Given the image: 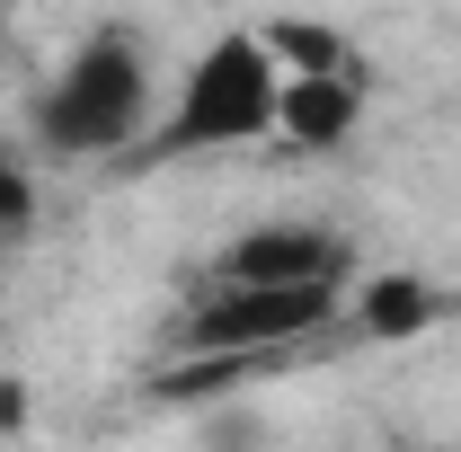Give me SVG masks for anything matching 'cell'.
I'll use <instances>...</instances> for the list:
<instances>
[{
    "label": "cell",
    "mask_w": 461,
    "mask_h": 452,
    "mask_svg": "<svg viewBox=\"0 0 461 452\" xmlns=\"http://www.w3.org/2000/svg\"><path fill=\"white\" fill-rule=\"evenodd\" d=\"M151 124V62L133 36H89L36 98V142L54 160H107Z\"/></svg>",
    "instance_id": "cell-1"
},
{
    "label": "cell",
    "mask_w": 461,
    "mask_h": 452,
    "mask_svg": "<svg viewBox=\"0 0 461 452\" xmlns=\"http://www.w3.org/2000/svg\"><path fill=\"white\" fill-rule=\"evenodd\" d=\"M276 107H285V71L267 54V36L258 27H230L213 36L195 71H186V89H177L169 124H160V160H186V151H230V142H267L276 133Z\"/></svg>",
    "instance_id": "cell-2"
},
{
    "label": "cell",
    "mask_w": 461,
    "mask_h": 452,
    "mask_svg": "<svg viewBox=\"0 0 461 452\" xmlns=\"http://www.w3.org/2000/svg\"><path fill=\"white\" fill-rule=\"evenodd\" d=\"M338 320L329 284H204L177 320V355L195 364H276Z\"/></svg>",
    "instance_id": "cell-3"
},
{
    "label": "cell",
    "mask_w": 461,
    "mask_h": 452,
    "mask_svg": "<svg viewBox=\"0 0 461 452\" xmlns=\"http://www.w3.org/2000/svg\"><path fill=\"white\" fill-rule=\"evenodd\" d=\"M346 267H355V258H346L338 231H320V222H258V231H240L222 258H213L204 284H329V293H338Z\"/></svg>",
    "instance_id": "cell-4"
},
{
    "label": "cell",
    "mask_w": 461,
    "mask_h": 452,
    "mask_svg": "<svg viewBox=\"0 0 461 452\" xmlns=\"http://www.w3.org/2000/svg\"><path fill=\"white\" fill-rule=\"evenodd\" d=\"M355 115H364V71L355 62L346 71H293L285 107H276V133H285L293 151H338L346 133H355Z\"/></svg>",
    "instance_id": "cell-5"
},
{
    "label": "cell",
    "mask_w": 461,
    "mask_h": 452,
    "mask_svg": "<svg viewBox=\"0 0 461 452\" xmlns=\"http://www.w3.org/2000/svg\"><path fill=\"white\" fill-rule=\"evenodd\" d=\"M355 320H364V338H417L435 320V284L426 276H373L364 302H355Z\"/></svg>",
    "instance_id": "cell-6"
},
{
    "label": "cell",
    "mask_w": 461,
    "mask_h": 452,
    "mask_svg": "<svg viewBox=\"0 0 461 452\" xmlns=\"http://www.w3.org/2000/svg\"><path fill=\"white\" fill-rule=\"evenodd\" d=\"M27 204H36V195H27V169L0 151V240H9V231H27Z\"/></svg>",
    "instance_id": "cell-7"
},
{
    "label": "cell",
    "mask_w": 461,
    "mask_h": 452,
    "mask_svg": "<svg viewBox=\"0 0 461 452\" xmlns=\"http://www.w3.org/2000/svg\"><path fill=\"white\" fill-rule=\"evenodd\" d=\"M27 426V382H0V435H18Z\"/></svg>",
    "instance_id": "cell-8"
},
{
    "label": "cell",
    "mask_w": 461,
    "mask_h": 452,
    "mask_svg": "<svg viewBox=\"0 0 461 452\" xmlns=\"http://www.w3.org/2000/svg\"><path fill=\"white\" fill-rule=\"evenodd\" d=\"M417 452H461V444H417Z\"/></svg>",
    "instance_id": "cell-9"
}]
</instances>
